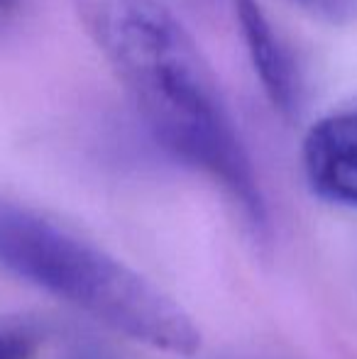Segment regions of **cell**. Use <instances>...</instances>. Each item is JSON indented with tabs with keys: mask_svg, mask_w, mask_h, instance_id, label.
Returning <instances> with one entry per match:
<instances>
[{
	"mask_svg": "<svg viewBox=\"0 0 357 359\" xmlns=\"http://www.w3.org/2000/svg\"><path fill=\"white\" fill-rule=\"evenodd\" d=\"M83 29L174 159L208 176L255 235L267 198L206 59L164 0H74Z\"/></svg>",
	"mask_w": 357,
	"mask_h": 359,
	"instance_id": "1",
	"label": "cell"
},
{
	"mask_svg": "<svg viewBox=\"0 0 357 359\" xmlns=\"http://www.w3.org/2000/svg\"><path fill=\"white\" fill-rule=\"evenodd\" d=\"M0 266L103 325L174 355L201 332L179 303L93 242L22 205L0 201Z\"/></svg>",
	"mask_w": 357,
	"mask_h": 359,
	"instance_id": "2",
	"label": "cell"
},
{
	"mask_svg": "<svg viewBox=\"0 0 357 359\" xmlns=\"http://www.w3.org/2000/svg\"><path fill=\"white\" fill-rule=\"evenodd\" d=\"M304 174L318 198L357 208V100L328 113L309 130Z\"/></svg>",
	"mask_w": 357,
	"mask_h": 359,
	"instance_id": "3",
	"label": "cell"
},
{
	"mask_svg": "<svg viewBox=\"0 0 357 359\" xmlns=\"http://www.w3.org/2000/svg\"><path fill=\"white\" fill-rule=\"evenodd\" d=\"M233 13L264 93L276 110L291 115L299 108L301 79L289 47L274 29L260 0H233Z\"/></svg>",
	"mask_w": 357,
	"mask_h": 359,
	"instance_id": "4",
	"label": "cell"
},
{
	"mask_svg": "<svg viewBox=\"0 0 357 359\" xmlns=\"http://www.w3.org/2000/svg\"><path fill=\"white\" fill-rule=\"evenodd\" d=\"M289 3L330 25H350L357 20V0H289Z\"/></svg>",
	"mask_w": 357,
	"mask_h": 359,
	"instance_id": "5",
	"label": "cell"
},
{
	"mask_svg": "<svg viewBox=\"0 0 357 359\" xmlns=\"http://www.w3.org/2000/svg\"><path fill=\"white\" fill-rule=\"evenodd\" d=\"M54 359H120L108 347L98 345V342L88 340V337H72V340L62 342V350L57 352Z\"/></svg>",
	"mask_w": 357,
	"mask_h": 359,
	"instance_id": "6",
	"label": "cell"
},
{
	"mask_svg": "<svg viewBox=\"0 0 357 359\" xmlns=\"http://www.w3.org/2000/svg\"><path fill=\"white\" fill-rule=\"evenodd\" d=\"M34 342L20 330L0 327V359H32Z\"/></svg>",
	"mask_w": 357,
	"mask_h": 359,
	"instance_id": "7",
	"label": "cell"
},
{
	"mask_svg": "<svg viewBox=\"0 0 357 359\" xmlns=\"http://www.w3.org/2000/svg\"><path fill=\"white\" fill-rule=\"evenodd\" d=\"M20 0H0V18H8V15L18 13Z\"/></svg>",
	"mask_w": 357,
	"mask_h": 359,
	"instance_id": "8",
	"label": "cell"
}]
</instances>
